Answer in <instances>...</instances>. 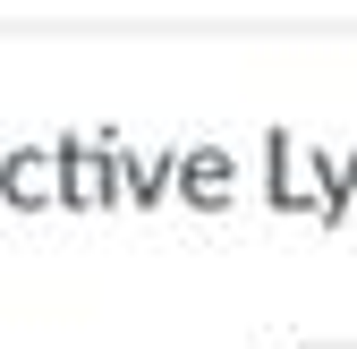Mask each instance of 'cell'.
Listing matches in <instances>:
<instances>
[{
	"label": "cell",
	"instance_id": "obj_1",
	"mask_svg": "<svg viewBox=\"0 0 357 349\" xmlns=\"http://www.w3.org/2000/svg\"><path fill=\"white\" fill-rule=\"evenodd\" d=\"M264 196H273V213H306L315 230H332V154L273 128L264 137Z\"/></svg>",
	"mask_w": 357,
	"mask_h": 349
},
{
	"label": "cell",
	"instance_id": "obj_2",
	"mask_svg": "<svg viewBox=\"0 0 357 349\" xmlns=\"http://www.w3.org/2000/svg\"><path fill=\"white\" fill-rule=\"evenodd\" d=\"M60 145V205L94 213V205H128L119 179V137H52Z\"/></svg>",
	"mask_w": 357,
	"mask_h": 349
},
{
	"label": "cell",
	"instance_id": "obj_3",
	"mask_svg": "<svg viewBox=\"0 0 357 349\" xmlns=\"http://www.w3.org/2000/svg\"><path fill=\"white\" fill-rule=\"evenodd\" d=\"M0 205L9 213H52L60 205V145H9V162H0Z\"/></svg>",
	"mask_w": 357,
	"mask_h": 349
},
{
	"label": "cell",
	"instance_id": "obj_4",
	"mask_svg": "<svg viewBox=\"0 0 357 349\" xmlns=\"http://www.w3.org/2000/svg\"><path fill=\"white\" fill-rule=\"evenodd\" d=\"M230 170L238 162L221 154V145H178V196H188L196 213H230V188H238Z\"/></svg>",
	"mask_w": 357,
	"mask_h": 349
},
{
	"label": "cell",
	"instance_id": "obj_5",
	"mask_svg": "<svg viewBox=\"0 0 357 349\" xmlns=\"http://www.w3.org/2000/svg\"><path fill=\"white\" fill-rule=\"evenodd\" d=\"M119 179H128V205H162V196H178V145H162L153 162L137 154V145H119Z\"/></svg>",
	"mask_w": 357,
	"mask_h": 349
}]
</instances>
